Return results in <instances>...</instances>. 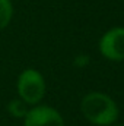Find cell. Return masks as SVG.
Segmentation results:
<instances>
[{
  "instance_id": "6da1fadb",
  "label": "cell",
  "mask_w": 124,
  "mask_h": 126,
  "mask_svg": "<svg viewBox=\"0 0 124 126\" xmlns=\"http://www.w3.org/2000/svg\"><path fill=\"white\" fill-rule=\"evenodd\" d=\"M82 114L86 120L98 126H111L118 119V107L115 101L102 94V93H89L82 98L80 103Z\"/></svg>"
},
{
  "instance_id": "7a4b0ae2",
  "label": "cell",
  "mask_w": 124,
  "mask_h": 126,
  "mask_svg": "<svg viewBox=\"0 0 124 126\" xmlns=\"http://www.w3.org/2000/svg\"><path fill=\"white\" fill-rule=\"evenodd\" d=\"M19 98L26 104H38L45 94V81L35 69H25L18 78Z\"/></svg>"
},
{
  "instance_id": "3957f363",
  "label": "cell",
  "mask_w": 124,
  "mask_h": 126,
  "mask_svg": "<svg viewBox=\"0 0 124 126\" xmlns=\"http://www.w3.org/2000/svg\"><path fill=\"white\" fill-rule=\"evenodd\" d=\"M101 54L112 62L124 60V28L117 27L107 31L99 40Z\"/></svg>"
},
{
  "instance_id": "277c9868",
  "label": "cell",
  "mask_w": 124,
  "mask_h": 126,
  "mask_svg": "<svg viewBox=\"0 0 124 126\" xmlns=\"http://www.w3.org/2000/svg\"><path fill=\"white\" fill-rule=\"evenodd\" d=\"M24 126H64L62 114L48 106H37L28 110Z\"/></svg>"
},
{
  "instance_id": "5b68a950",
  "label": "cell",
  "mask_w": 124,
  "mask_h": 126,
  "mask_svg": "<svg viewBox=\"0 0 124 126\" xmlns=\"http://www.w3.org/2000/svg\"><path fill=\"white\" fill-rule=\"evenodd\" d=\"M13 16V6L10 0H0V31L4 30Z\"/></svg>"
},
{
  "instance_id": "8992f818",
  "label": "cell",
  "mask_w": 124,
  "mask_h": 126,
  "mask_svg": "<svg viewBox=\"0 0 124 126\" xmlns=\"http://www.w3.org/2000/svg\"><path fill=\"white\" fill-rule=\"evenodd\" d=\"M7 110L13 117H25L28 113V104L21 98H15L7 104Z\"/></svg>"
},
{
  "instance_id": "52a82bcc",
  "label": "cell",
  "mask_w": 124,
  "mask_h": 126,
  "mask_svg": "<svg viewBox=\"0 0 124 126\" xmlns=\"http://www.w3.org/2000/svg\"><path fill=\"white\" fill-rule=\"evenodd\" d=\"M88 62H89L88 56H77V57H76V60H74V63H76L77 66H85Z\"/></svg>"
},
{
  "instance_id": "ba28073f",
  "label": "cell",
  "mask_w": 124,
  "mask_h": 126,
  "mask_svg": "<svg viewBox=\"0 0 124 126\" xmlns=\"http://www.w3.org/2000/svg\"><path fill=\"white\" fill-rule=\"evenodd\" d=\"M111 126H124V123H114V125H111Z\"/></svg>"
}]
</instances>
